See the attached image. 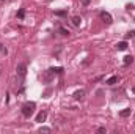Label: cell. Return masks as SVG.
<instances>
[{
    "mask_svg": "<svg viewBox=\"0 0 135 134\" xmlns=\"http://www.w3.org/2000/svg\"><path fill=\"white\" fill-rule=\"evenodd\" d=\"M118 81H120L118 76H112V77H108V79H107V82H105V84H108V85H115Z\"/></svg>",
    "mask_w": 135,
    "mask_h": 134,
    "instance_id": "obj_5",
    "label": "cell"
},
{
    "mask_svg": "<svg viewBox=\"0 0 135 134\" xmlns=\"http://www.w3.org/2000/svg\"><path fill=\"white\" fill-rule=\"evenodd\" d=\"M127 46H129V44H127V41H121V43H118V44H116V49H118V51H126V49H127Z\"/></svg>",
    "mask_w": 135,
    "mask_h": 134,
    "instance_id": "obj_6",
    "label": "cell"
},
{
    "mask_svg": "<svg viewBox=\"0 0 135 134\" xmlns=\"http://www.w3.org/2000/svg\"><path fill=\"white\" fill-rule=\"evenodd\" d=\"M16 73H17L19 77H24V76L27 74V65H25V63H19V65L16 66Z\"/></svg>",
    "mask_w": 135,
    "mask_h": 134,
    "instance_id": "obj_2",
    "label": "cell"
},
{
    "mask_svg": "<svg viewBox=\"0 0 135 134\" xmlns=\"http://www.w3.org/2000/svg\"><path fill=\"white\" fill-rule=\"evenodd\" d=\"M132 91H133V93H135V87H133V88H132Z\"/></svg>",
    "mask_w": 135,
    "mask_h": 134,
    "instance_id": "obj_21",
    "label": "cell"
},
{
    "mask_svg": "<svg viewBox=\"0 0 135 134\" xmlns=\"http://www.w3.org/2000/svg\"><path fill=\"white\" fill-rule=\"evenodd\" d=\"M49 71H52L53 74H61V73H63V68H61V66H57V68L53 66V68H49Z\"/></svg>",
    "mask_w": 135,
    "mask_h": 134,
    "instance_id": "obj_8",
    "label": "cell"
},
{
    "mask_svg": "<svg viewBox=\"0 0 135 134\" xmlns=\"http://www.w3.org/2000/svg\"><path fill=\"white\" fill-rule=\"evenodd\" d=\"M80 3H82V5H85V6H86V5H90V0H80Z\"/></svg>",
    "mask_w": 135,
    "mask_h": 134,
    "instance_id": "obj_19",
    "label": "cell"
},
{
    "mask_svg": "<svg viewBox=\"0 0 135 134\" xmlns=\"http://www.w3.org/2000/svg\"><path fill=\"white\" fill-rule=\"evenodd\" d=\"M80 22H82V19H80L79 16H74V17H72V24H74L75 27H79V25H80Z\"/></svg>",
    "mask_w": 135,
    "mask_h": 134,
    "instance_id": "obj_12",
    "label": "cell"
},
{
    "mask_svg": "<svg viewBox=\"0 0 135 134\" xmlns=\"http://www.w3.org/2000/svg\"><path fill=\"white\" fill-rule=\"evenodd\" d=\"M17 17H19V19H24V17H25V10H24V8H21V10L17 11Z\"/></svg>",
    "mask_w": 135,
    "mask_h": 134,
    "instance_id": "obj_14",
    "label": "cell"
},
{
    "mask_svg": "<svg viewBox=\"0 0 135 134\" xmlns=\"http://www.w3.org/2000/svg\"><path fill=\"white\" fill-rule=\"evenodd\" d=\"M132 62H133V57H132V55H126V57H124V62H123V63H124V65L127 66V65H130Z\"/></svg>",
    "mask_w": 135,
    "mask_h": 134,
    "instance_id": "obj_11",
    "label": "cell"
},
{
    "mask_svg": "<svg viewBox=\"0 0 135 134\" xmlns=\"http://www.w3.org/2000/svg\"><path fill=\"white\" fill-rule=\"evenodd\" d=\"M0 2H5V0H0Z\"/></svg>",
    "mask_w": 135,
    "mask_h": 134,
    "instance_id": "obj_22",
    "label": "cell"
},
{
    "mask_svg": "<svg viewBox=\"0 0 135 134\" xmlns=\"http://www.w3.org/2000/svg\"><path fill=\"white\" fill-rule=\"evenodd\" d=\"M83 95H85V90H77V91H75V93L72 95V96H74L75 100H80V98L83 96Z\"/></svg>",
    "mask_w": 135,
    "mask_h": 134,
    "instance_id": "obj_7",
    "label": "cell"
},
{
    "mask_svg": "<svg viewBox=\"0 0 135 134\" xmlns=\"http://www.w3.org/2000/svg\"><path fill=\"white\" fill-rule=\"evenodd\" d=\"M130 112H132V109L127 107V109H123V110L120 112V115H121V117H129V115H130Z\"/></svg>",
    "mask_w": 135,
    "mask_h": 134,
    "instance_id": "obj_10",
    "label": "cell"
},
{
    "mask_svg": "<svg viewBox=\"0 0 135 134\" xmlns=\"http://www.w3.org/2000/svg\"><path fill=\"white\" fill-rule=\"evenodd\" d=\"M35 107H36V104L35 103H25L24 106H22V115L24 117H27V118H30L31 115H33V112H35Z\"/></svg>",
    "mask_w": 135,
    "mask_h": 134,
    "instance_id": "obj_1",
    "label": "cell"
},
{
    "mask_svg": "<svg viewBox=\"0 0 135 134\" xmlns=\"http://www.w3.org/2000/svg\"><path fill=\"white\" fill-rule=\"evenodd\" d=\"M46 117H47V112L43 110V112H39V114L36 115V122H38V123H43V122L46 120Z\"/></svg>",
    "mask_w": 135,
    "mask_h": 134,
    "instance_id": "obj_4",
    "label": "cell"
},
{
    "mask_svg": "<svg viewBox=\"0 0 135 134\" xmlns=\"http://www.w3.org/2000/svg\"><path fill=\"white\" fill-rule=\"evenodd\" d=\"M52 76H53V73H52V71H47V73L44 74V77H43L44 82H50V81H52Z\"/></svg>",
    "mask_w": 135,
    "mask_h": 134,
    "instance_id": "obj_9",
    "label": "cell"
},
{
    "mask_svg": "<svg viewBox=\"0 0 135 134\" xmlns=\"http://www.w3.org/2000/svg\"><path fill=\"white\" fill-rule=\"evenodd\" d=\"M98 132H105V128H104V126H101V128H98Z\"/></svg>",
    "mask_w": 135,
    "mask_h": 134,
    "instance_id": "obj_20",
    "label": "cell"
},
{
    "mask_svg": "<svg viewBox=\"0 0 135 134\" xmlns=\"http://www.w3.org/2000/svg\"><path fill=\"white\" fill-rule=\"evenodd\" d=\"M0 52H2V54H6V49L3 47V44H2V43H0Z\"/></svg>",
    "mask_w": 135,
    "mask_h": 134,
    "instance_id": "obj_17",
    "label": "cell"
},
{
    "mask_svg": "<svg viewBox=\"0 0 135 134\" xmlns=\"http://www.w3.org/2000/svg\"><path fill=\"white\" fill-rule=\"evenodd\" d=\"M135 36V30H132V32H129L127 35H126V40H129V38H133Z\"/></svg>",
    "mask_w": 135,
    "mask_h": 134,
    "instance_id": "obj_15",
    "label": "cell"
},
{
    "mask_svg": "<svg viewBox=\"0 0 135 134\" xmlns=\"http://www.w3.org/2000/svg\"><path fill=\"white\" fill-rule=\"evenodd\" d=\"M101 19H102V21L107 24V25H110L112 22H113V19H112V16L108 14V13H105V11H102L101 13Z\"/></svg>",
    "mask_w": 135,
    "mask_h": 134,
    "instance_id": "obj_3",
    "label": "cell"
},
{
    "mask_svg": "<svg viewBox=\"0 0 135 134\" xmlns=\"http://www.w3.org/2000/svg\"><path fill=\"white\" fill-rule=\"evenodd\" d=\"M39 131H41V132H49V131H50V128H46V126H44V128H41Z\"/></svg>",
    "mask_w": 135,
    "mask_h": 134,
    "instance_id": "obj_18",
    "label": "cell"
},
{
    "mask_svg": "<svg viewBox=\"0 0 135 134\" xmlns=\"http://www.w3.org/2000/svg\"><path fill=\"white\" fill-rule=\"evenodd\" d=\"M58 30H60V33H61L63 36H69V35H71V32H69L68 29H65V27H60Z\"/></svg>",
    "mask_w": 135,
    "mask_h": 134,
    "instance_id": "obj_13",
    "label": "cell"
},
{
    "mask_svg": "<svg viewBox=\"0 0 135 134\" xmlns=\"http://www.w3.org/2000/svg\"><path fill=\"white\" fill-rule=\"evenodd\" d=\"M55 14L57 16H66V11L63 10V11H55Z\"/></svg>",
    "mask_w": 135,
    "mask_h": 134,
    "instance_id": "obj_16",
    "label": "cell"
}]
</instances>
